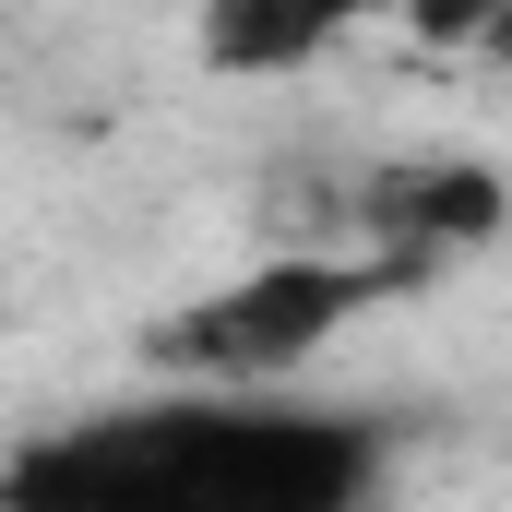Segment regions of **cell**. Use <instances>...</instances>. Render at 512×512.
<instances>
[{
    "label": "cell",
    "instance_id": "cell-3",
    "mask_svg": "<svg viewBox=\"0 0 512 512\" xmlns=\"http://www.w3.org/2000/svg\"><path fill=\"white\" fill-rule=\"evenodd\" d=\"M382 0H203V72H227V84H286V72H310V60H334L358 24H370Z\"/></svg>",
    "mask_w": 512,
    "mask_h": 512
},
{
    "label": "cell",
    "instance_id": "cell-1",
    "mask_svg": "<svg viewBox=\"0 0 512 512\" xmlns=\"http://www.w3.org/2000/svg\"><path fill=\"white\" fill-rule=\"evenodd\" d=\"M382 429L298 393H143L12 453L0 512H370Z\"/></svg>",
    "mask_w": 512,
    "mask_h": 512
},
{
    "label": "cell",
    "instance_id": "cell-2",
    "mask_svg": "<svg viewBox=\"0 0 512 512\" xmlns=\"http://www.w3.org/2000/svg\"><path fill=\"white\" fill-rule=\"evenodd\" d=\"M382 286H393V262H346V251L251 262V274H227L215 298L167 310L155 370H179V382H203V393H286Z\"/></svg>",
    "mask_w": 512,
    "mask_h": 512
}]
</instances>
